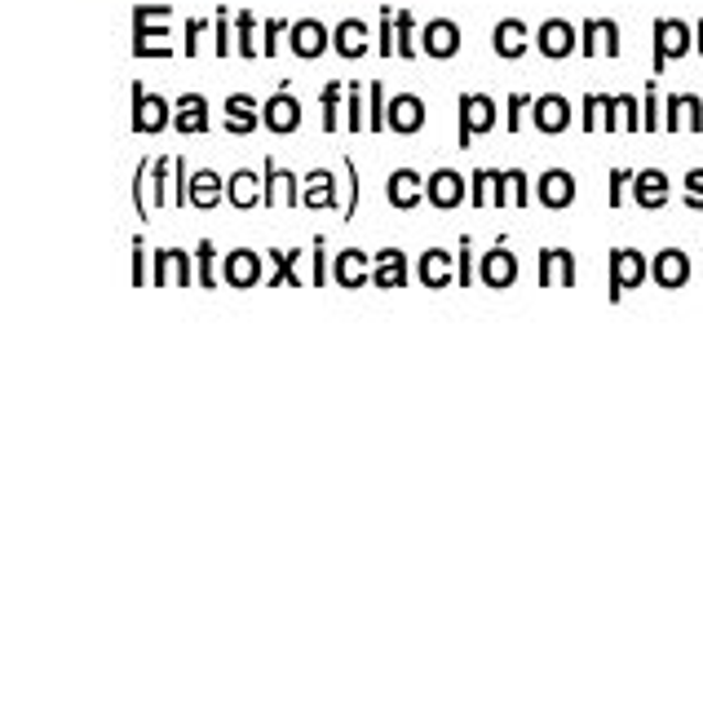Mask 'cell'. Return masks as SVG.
<instances>
[{"label": "cell", "instance_id": "1", "mask_svg": "<svg viewBox=\"0 0 703 707\" xmlns=\"http://www.w3.org/2000/svg\"><path fill=\"white\" fill-rule=\"evenodd\" d=\"M646 257L641 252H632V248H615L610 252V301H624L632 287H641L646 283Z\"/></svg>", "mask_w": 703, "mask_h": 707}, {"label": "cell", "instance_id": "2", "mask_svg": "<svg viewBox=\"0 0 703 707\" xmlns=\"http://www.w3.org/2000/svg\"><path fill=\"white\" fill-rule=\"evenodd\" d=\"M151 279H155V287H191V283H195L191 252H182V248H160V252H155V265H151Z\"/></svg>", "mask_w": 703, "mask_h": 707}, {"label": "cell", "instance_id": "3", "mask_svg": "<svg viewBox=\"0 0 703 707\" xmlns=\"http://www.w3.org/2000/svg\"><path fill=\"white\" fill-rule=\"evenodd\" d=\"M478 279H483L491 292L513 287V283H518V257H513L505 243H496L491 252H483V261H478Z\"/></svg>", "mask_w": 703, "mask_h": 707}, {"label": "cell", "instance_id": "4", "mask_svg": "<svg viewBox=\"0 0 703 707\" xmlns=\"http://www.w3.org/2000/svg\"><path fill=\"white\" fill-rule=\"evenodd\" d=\"M221 279H226V287H239V292L257 287L261 283V252H252V248L226 252L221 257Z\"/></svg>", "mask_w": 703, "mask_h": 707}, {"label": "cell", "instance_id": "5", "mask_svg": "<svg viewBox=\"0 0 703 707\" xmlns=\"http://www.w3.org/2000/svg\"><path fill=\"white\" fill-rule=\"evenodd\" d=\"M332 279H336V287L355 292V287L372 283V261L364 257V248H345V252H336V261H332Z\"/></svg>", "mask_w": 703, "mask_h": 707}, {"label": "cell", "instance_id": "6", "mask_svg": "<svg viewBox=\"0 0 703 707\" xmlns=\"http://www.w3.org/2000/svg\"><path fill=\"white\" fill-rule=\"evenodd\" d=\"M650 279H655L659 287H668V292L685 287V283H690V257L677 252V248H663V252L650 261Z\"/></svg>", "mask_w": 703, "mask_h": 707}, {"label": "cell", "instance_id": "7", "mask_svg": "<svg viewBox=\"0 0 703 707\" xmlns=\"http://www.w3.org/2000/svg\"><path fill=\"white\" fill-rule=\"evenodd\" d=\"M540 287H575V257L566 248L540 252Z\"/></svg>", "mask_w": 703, "mask_h": 707}, {"label": "cell", "instance_id": "8", "mask_svg": "<svg viewBox=\"0 0 703 707\" xmlns=\"http://www.w3.org/2000/svg\"><path fill=\"white\" fill-rule=\"evenodd\" d=\"M425 199L434 204V208H461V199H465V177L461 173H452V168H439L430 182H425Z\"/></svg>", "mask_w": 703, "mask_h": 707}, {"label": "cell", "instance_id": "9", "mask_svg": "<svg viewBox=\"0 0 703 707\" xmlns=\"http://www.w3.org/2000/svg\"><path fill=\"white\" fill-rule=\"evenodd\" d=\"M403 283H408V257H403L399 248H381L377 261H372V287L394 292V287H403Z\"/></svg>", "mask_w": 703, "mask_h": 707}, {"label": "cell", "instance_id": "10", "mask_svg": "<svg viewBox=\"0 0 703 707\" xmlns=\"http://www.w3.org/2000/svg\"><path fill=\"white\" fill-rule=\"evenodd\" d=\"M221 195H226V182H221L217 173L204 168V173L186 177V204H191V208H217Z\"/></svg>", "mask_w": 703, "mask_h": 707}, {"label": "cell", "instance_id": "11", "mask_svg": "<svg viewBox=\"0 0 703 707\" xmlns=\"http://www.w3.org/2000/svg\"><path fill=\"white\" fill-rule=\"evenodd\" d=\"M386 195H390V204L394 208H403V213H412L417 204H421V195H425V182L412 173V168H399L394 177H390V186H386Z\"/></svg>", "mask_w": 703, "mask_h": 707}, {"label": "cell", "instance_id": "12", "mask_svg": "<svg viewBox=\"0 0 703 707\" xmlns=\"http://www.w3.org/2000/svg\"><path fill=\"white\" fill-rule=\"evenodd\" d=\"M571 199H575V177L571 173H562V168H553V173H544L540 177V204L544 208H571Z\"/></svg>", "mask_w": 703, "mask_h": 707}, {"label": "cell", "instance_id": "13", "mask_svg": "<svg viewBox=\"0 0 703 707\" xmlns=\"http://www.w3.org/2000/svg\"><path fill=\"white\" fill-rule=\"evenodd\" d=\"M296 204L301 195H296V177L292 173H279L274 164H266V182H261V204L266 208H274V204Z\"/></svg>", "mask_w": 703, "mask_h": 707}, {"label": "cell", "instance_id": "14", "mask_svg": "<svg viewBox=\"0 0 703 707\" xmlns=\"http://www.w3.org/2000/svg\"><path fill=\"white\" fill-rule=\"evenodd\" d=\"M226 199H230V208H239V213L257 208V204H261V182H257V173L239 168V173L226 182Z\"/></svg>", "mask_w": 703, "mask_h": 707}, {"label": "cell", "instance_id": "15", "mask_svg": "<svg viewBox=\"0 0 703 707\" xmlns=\"http://www.w3.org/2000/svg\"><path fill=\"white\" fill-rule=\"evenodd\" d=\"M417 274H421V283L425 287H452V252H443V248H430L425 257H421V265H417Z\"/></svg>", "mask_w": 703, "mask_h": 707}, {"label": "cell", "instance_id": "16", "mask_svg": "<svg viewBox=\"0 0 703 707\" xmlns=\"http://www.w3.org/2000/svg\"><path fill=\"white\" fill-rule=\"evenodd\" d=\"M296 124H301V107H296V98L279 94V98H270V102H266V129H270V133H292Z\"/></svg>", "mask_w": 703, "mask_h": 707}, {"label": "cell", "instance_id": "17", "mask_svg": "<svg viewBox=\"0 0 703 707\" xmlns=\"http://www.w3.org/2000/svg\"><path fill=\"white\" fill-rule=\"evenodd\" d=\"M632 199L641 204V208H663L668 204V177L663 173H637L632 177Z\"/></svg>", "mask_w": 703, "mask_h": 707}, {"label": "cell", "instance_id": "18", "mask_svg": "<svg viewBox=\"0 0 703 707\" xmlns=\"http://www.w3.org/2000/svg\"><path fill=\"white\" fill-rule=\"evenodd\" d=\"M301 204L310 213H323V208H336V182L327 173H310L305 177V191H301Z\"/></svg>", "mask_w": 703, "mask_h": 707}, {"label": "cell", "instance_id": "19", "mask_svg": "<svg viewBox=\"0 0 703 707\" xmlns=\"http://www.w3.org/2000/svg\"><path fill=\"white\" fill-rule=\"evenodd\" d=\"M270 261H274V274H270V287H301V279H296V261H301V252L296 248H270Z\"/></svg>", "mask_w": 703, "mask_h": 707}, {"label": "cell", "instance_id": "20", "mask_svg": "<svg viewBox=\"0 0 703 707\" xmlns=\"http://www.w3.org/2000/svg\"><path fill=\"white\" fill-rule=\"evenodd\" d=\"M164 111H169V107H164L160 98H142V94H138V116H133V129H138V133H155V129H164V120H169Z\"/></svg>", "mask_w": 703, "mask_h": 707}, {"label": "cell", "instance_id": "21", "mask_svg": "<svg viewBox=\"0 0 703 707\" xmlns=\"http://www.w3.org/2000/svg\"><path fill=\"white\" fill-rule=\"evenodd\" d=\"M390 124H394L399 133H417V129L425 124V111H421V102H417V98H399V102L390 107Z\"/></svg>", "mask_w": 703, "mask_h": 707}, {"label": "cell", "instance_id": "22", "mask_svg": "<svg viewBox=\"0 0 703 707\" xmlns=\"http://www.w3.org/2000/svg\"><path fill=\"white\" fill-rule=\"evenodd\" d=\"M182 133H204L208 129V116H204V98H182L177 102V120H173Z\"/></svg>", "mask_w": 703, "mask_h": 707}, {"label": "cell", "instance_id": "23", "mask_svg": "<svg viewBox=\"0 0 703 707\" xmlns=\"http://www.w3.org/2000/svg\"><path fill=\"white\" fill-rule=\"evenodd\" d=\"M536 124H540L544 133L566 129V102H562V98H540V102H536Z\"/></svg>", "mask_w": 703, "mask_h": 707}, {"label": "cell", "instance_id": "24", "mask_svg": "<svg viewBox=\"0 0 703 707\" xmlns=\"http://www.w3.org/2000/svg\"><path fill=\"white\" fill-rule=\"evenodd\" d=\"M491 124V102L487 98H465V129H461V142L469 146V133L487 129Z\"/></svg>", "mask_w": 703, "mask_h": 707}, {"label": "cell", "instance_id": "25", "mask_svg": "<svg viewBox=\"0 0 703 707\" xmlns=\"http://www.w3.org/2000/svg\"><path fill=\"white\" fill-rule=\"evenodd\" d=\"M213 257H217L213 239H199V248H195V283H199L204 292H213V287H217V274H213Z\"/></svg>", "mask_w": 703, "mask_h": 707}, {"label": "cell", "instance_id": "26", "mask_svg": "<svg viewBox=\"0 0 703 707\" xmlns=\"http://www.w3.org/2000/svg\"><path fill=\"white\" fill-rule=\"evenodd\" d=\"M292 50H296V54H305V58H314V54L323 50V32H318L314 23H301V28L292 32Z\"/></svg>", "mask_w": 703, "mask_h": 707}, {"label": "cell", "instance_id": "27", "mask_svg": "<svg viewBox=\"0 0 703 707\" xmlns=\"http://www.w3.org/2000/svg\"><path fill=\"white\" fill-rule=\"evenodd\" d=\"M248 129H257L252 102L248 98H230V133H248Z\"/></svg>", "mask_w": 703, "mask_h": 707}, {"label": "cell", "instance_id": "28", "mask_svg": "<svg viewBox=\"0 0 703 707\" xmlns=\"http://www.w3.org/2000/svg\"><path fill=\"white\" fill-rule=\"evenodd\" d=\"M456 50V32L452 28H430V54H452Z\"/></svg>", "mask_w": 703, "mask_h": 707}, {"label": "cell", "instance_id": "29", "mask_svg": "<svg viewBox=\"0 0 703 707\" xmlns=\"http://www.w3.org/2000/svg\"><path fill=\"white\" fill-rule=\"evenodd\" d=\"M323 252H327V239L318 235V239H314V287L327 283V257H323Z\"/></svg>", "mask_w": 703, "mask_h": 707}, {"label": "cell", "instance_id": "30", "mask_svg": "<svg viewBox=\"0 0 703 707\" xmlns=\"http://www.w3.org/2000/svg\"><path fill=\"white\" fill-rule=\"evenodd\" d=\"M685 204H690V208H703V168H694V173L685 177Z\"/></svg>", "mask_w": 703, "mask_h": 707}, {"label": "cell", "instance_id": "31", "mask_svg": "<svg viewBox=\"0 0 703 707\" xmlns=\"http://www.w3.org/2000/svg\"><path fill=\"white\" fill-rule=\"evenodd\" d=\"M133 283L138 287L147 283V243L142 239H133Z\"/></svg>", "mask_w": 703, "mask_h": 707}, {"label": "cell", "instance_id": "32", "mask_svg": "<svg viewBox=\"0 0 703 707\" xmlns=\"http://www.w3.org/2000/svg\"><path fill=\"white\" fill-rule=\"evenodd\" d=\"M364 45H359V28L355 23H345L340 28V54H359Z\"/></svg>", "mask_w": 703, "mask_h": 707}, {"label": "cell", "instance_id": "33", "mask_svg": "<svg viewBox=\"0 0 703 707\" xmlns=\"http://www.w3.org/2000/svg\"><path fill=\"white\" fill-rule=\"evenodd\" d=\"M169 168H173V160H155V168H151L155 173V204H164V173Z\"/></svg>", "mask_w": 703, "mask_h": 707}]
</instances>
